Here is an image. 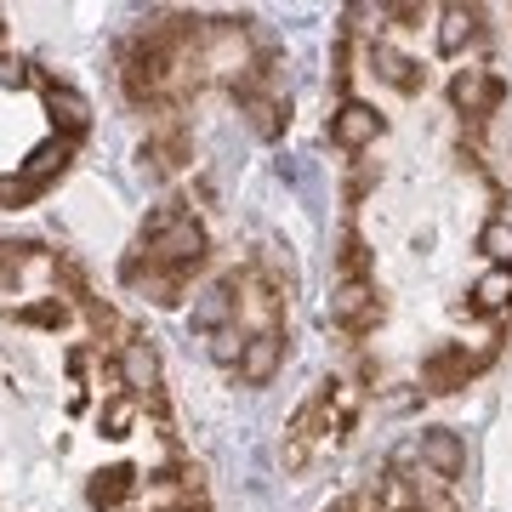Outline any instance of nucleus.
Here are the masks:
<instances>
[{"label":"nucleus","mask_w":512,"mask_h":512,"mask_svg":"<svg viewBox=\"0 0 512 512\" xmlns=\"http://www.w3.org/2000/svg\"><path fill=\"white\" fill-rule=\"evenodd\" d=\"M143 256L154 262V268H171V274L194 279L205 268V228L194 217H183L171 234H160L154 245H143Z\"/></svg>","instance_id":"obj_1"},{"label":"nucleus","mask_w":512,"mask_h":512,"mask_svg":"<svg viewBox=\"0 0 512 512\" xmlns=\"http://www.w3.org/2000/svg\"><path fill=\"white\" fill-rule=\"evenodd\" d=\"M330 325L348 330V336H370V330L382 325V302L370 285H342V291L330 296Z\"/></svg>","instance_id":"obj_2"},{"label":"nucleus","mask_w":512,"mask_h":512,"mask_svg":"<svg viewBox=\"0 0 512 512\" xmlns=\"http://www.w3.org/2000/svg\"><path fill=\"white\" fill-rule=\"evenodd\" d=\"M86 501H92L97 512H137V501H143V478L131 473V467L92 473V484H86Z\"/></svg>","instance_id":"obj_3"},{"label":"nucleus","mask_w":512,"mask_h":512,"mask_svg":"<svg viewBox=\"0 0 512 512\" xmlns=\"http://www.w3.org/2000/svg\"><path fill=\"white\" fill-rule=\"evenodd\" d=\"M473 370H478V359H467V348L444 342V348H433L421 359V387H427V393H456V387H467Z\"/></svg>","instance_id":"obj_4"},{"label":"nucleus","mask_w":512,"mask_h":512,"mask_svg":"<svg viewBox=\"0 0 512 512\" xmlns=\"http://www.w3.org/2000/svg\"><path fill=\"white\" fill-rule=\"evenodd\" d=\"M40 92H46V109H52V120L63 126L69 143H80V137L92 131V103L74 92V86H63V80H52V74H40Z\"/></svg>","instance_id":"obj_5"},{"label":"nucleus","mask_w":512,"mask_h":512,"mask_svg":"<svg viewBox=\"0 0 512 512\" xmlns=\"http://www.w3.org/2000/svg\"><path fill=\"white\" fill-rule=\"evenodd\" d=\"M188 325L205 330V336H217V330L239 325V308H234V279H217V285H205L194 296V313H188Z\"/></svg>","instance_id":"obj_6"},{"label":"nucleus","mask_w":512,"mask_h":512,"mask_svg":"<svg viewBox=\"0 0 512 512\" xmlns=\"http://www.w3.org/2000/svg\"><path fill=\"white\" fill-rule=\"evenodd\" d=\"M450 97H456L461 114H473V120H490L495 109H501V80L484 69H461L456 86H450Z\"/></svg>","instance_id":"obj_7"},{"label":"nucleus","mask_w":512,"mask_h":512,"mask_svg":"<svg viewBox=\"0 0 512 512\" xmlns=\"http://www.w3.org/2000/svg\"><path fill=\"white\" fill-rule=\"evenodd\" d=\"M376 131H382V114L365 109V103H342V109L330 114V143L359 154L365 143H376Z\"/></svg>","instance_id":"obj_8"},{"label":"nucleus","mask_w":512,"mask_h":512,"mask_svg":"<svg viewBox=\"0 0 512 512\" xmlns=\"http://www.w3.org/2000/svg\"><path fill=\"white\" fill-rule=\"evenodd\" d=\"M279 359H285V336H251V342H245V359H239V382L245 387L274 382Z\"/></svg>","instance_id":"obj_9"},{"label":"nucleus","mask_w":512,"mask_h":512,"mask_svg":"<svg viewBox=\"0 0 512 512\" xmlns=\"http://www.w3.org/2000/svg\"><path fill=\"white\" fill-rule=\"evenodd\" d=\"M421 461L433 467V478H461V467H467V450H461L456 433H421Z\"/></svg>","instance_id":"obj_10"},{"label":"nucleus","mask_w":512,"mask_h":512,"mask_svg":"<svg viewBox=\"0 0 512 512\" xmlns=\"http://www.w3.org/2000/svg\"><path fill=\"white\" fill-rule=\"evenodd\" d=\"M376 512H427V507H421L416 484H410L399 467H387V473L376 478Z\"/></svg>","instance_id":"obj_11"},{"label":"nucleus","mask_w":512,"mask_h":512,"mask_svg":"<svg viewBox=\"0 0 512 512\" xmlns=\"http://www.w3.org/2000/svg\"><path fill=\"white\" fill-rule=\"evenodd\" d=\"M473 308L478 313H507L512 308V262H495L490 274L473 285Z\"/></svg>","instance_id":"obj_12"},{"label":"nucleus","mask_w":512,"mask_h":512,"mask_svg":"<svg viewBox=\"0 0 512 512\" xmlns=\"http://www.w3.org/2000/svg\"><path fill=\"white\" fill-rule=\"evenodd\" d=\"M239 103H245V120H251V131L262 137V143H274L279 131H285V109H279L274 97H262V86L239 92Z\"/></svg>","instance_id":"obj_13"},{"label":"nucleus","mask_w":512,"mask_h":512,"mask_svg":"<svg viewBox=\"0 0 512 512\" xmlns=\"http://www.w3.org/2000/svg\"><path fill=\"white\" fill-rule=\"evenodd\" d=\"M69 154H74V143H69V137H52V143H40L35 154H29V165H23V177H35V183L46 188L52 177H63V165H69Z\"/></svg>","instance_id":"obj_14"},{"label":"nucleus","mask_w":512,"mask_h":512,"mask_svg":"<svg viewBox=\"0 0 512 512\" xmlns=\"http://www.w3.org/2000/svg\"><path fill=\"white\" fill-rule=\"evenodd\" d=\"M336 274H342V285H365V274H370V251H365V239H359V228H342Z\"/></svg>","instance_id":"obj_15"},{"label":"nucleus","mask_w":512,"mask_h":512,"mask_svg":"<svg viewBox=\"0 0 512 512\" xmlns=\"http://www.w3.org/2000/svg\"><path fill=\"white\" fill-rule=\"evenodd\" d=\"M376 74H382L387 86H399V92H416V86H421L416 63H410V57H399L393 46H376Z\"/></svg>","instance_id":"obj_16"},{"label":"nucleus","mask_w":512,"mask_h":512,"mask_svg":"<svg viewBox=\"0 0 512 512\" xmlns=\"http://www.w3.org/2000/svg\"><path fill=\"white\" fill-rule=\"evenodd\" d=\"M473 18H478V12H461V6H450V12H444V29H439L444 52H461V40H473Z\"/></svg>","instance_id":"obj_17"},{"label":"nucleus","mask_w":512,"mask_h":512,"mask_svg":"<svg viewBox=\"0 0 512 512\" xmlns=\"http://www.w3.org/2000/svg\"><path fill=\"white\" fill-rule=\"evenodd\" d=\"M183 217H188V211H183V205H177V200L154 205V211H148V217H143V245H154V239H160V234H171V228H177V222H183Z\"/></svg>","instance_id":"obj_18"},{"label":"nucleus","mask_w":512,"mask_h":512,"mask_svg":"<svg viewBox=\"0 0 512 512\" xmlns=\"http://www.w3.org/2000/svg\"><path fill=\"white\" fill-rule=\"evenodd\" d=\"M478 245H484L495 262H512V222L507 217H490V222H484V234H478Z\"/></svg>","instance_id":"obj_19"},{"label":"nucleus","mask_w":512,"mask_h":512,"mask_svg":"<svg viewBox=\"0 0 512 512\" xmlns=\"http://www.w3.org/2000/svg\"><path fill=\"white\" fill-rule=\"evenodd\" d=\"M245 325H228V330H217V342H211V353H217V365H234L239 370V359H245Z\"/></svg>","instance_id":"obj_20"},{"label":"nucleus","mask_w":512,"mask_h":512,"mask_svg":"<svg viewBox=\"0 0 512 512\" xmlns=\"http://www.w3.org/2000/svg\"><path fill=\"white\" fill-rule=\"evenodd\" d=\"M46 188L35 183V177H12V183H0V205L6 211H18V205H29V200H40Z\"/></svg>","instance_id":"obj_21"},{"label":"nucleus","mask_w":512,"mask_h":512,"mask_svg":"<svg viewBox=\"0 0 512 512\" xmlns=\"http://www.w3.org/2000/svg\"><path fill=\"white\" fill-rule=\"evenodd\" d=\"M325 512H348V507H325Z\"/></svg>","instance_id":"obj_22"}]
</instances>
